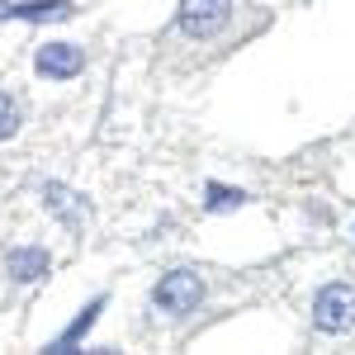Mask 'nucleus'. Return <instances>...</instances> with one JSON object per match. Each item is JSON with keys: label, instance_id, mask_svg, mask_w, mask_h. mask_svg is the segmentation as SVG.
Wrapping results in <instances>:
<instances>
[{"label": "nucleus", "instance_id": "obj_1", "mask_svg": "<svg viewBox=\"0 0 355 355\" xmlns=\"http://www.w3.org/2000/svg\"><path fill=\"white\" fill-rule=\"evenodd\" d=\"M199 299H204V279H199L194 270L166 275L162 284L152 289V303H157L162 313H171V318H185V313H194V308H199Z\"/></svg>", "mask_w": 355, "mask_h": 355}, {"label": "nucleus", "instance_id": "obj_2", "mask_svg": "<svg viewBox=\"0 0 355 355\" xmlns=\"http://www.w3.org/2000/svg\"><path fill=\"white\" fill-rule=\"evenodd\" d=\"M232 19V0H185L180 5V28L185 38H214Z\"/></svg>", "mask_w": 355, "mask_h": 355}, {"label": "nucleus", "instance_id": "obj_3", "mask_svg": "<svg viewBox=\"0 0 355 355\" xmlns=\"http://www.w3.org/2000/svg\"><path fill=\"white\" fill-rule=\"evenodd\" d=\"M313 322L322 331H351L355 327V294L346 284H327L313 299Z\"/></svg>", "mask_w": 355, "mask_h": 355}, {"label": "nucleus", "instance_id": "obj_4", "mask_svg": "<svg viewBox=\"0 0 355 355\" xmlns=\"http://www.w3.org/2000/svg\"><path fill=\"white\" fill-rule=\"evenodd\" d=\"M38 76H53V81H71L76 71L85 67V53L76 43H48V48H38Z\"/></svg>", "mask_w": 355, "mask_h": 355}, {"label": "nucleus", "instance_id": "obj_5", "mask_svg": "<svg viewBox=\"0 0 355 355\" xmlns=\"http://www.w3.org/2000/svg\"><path fill=\"white\" fill-rule=\"evenodd\" d=\"M71 15H76V5H71V0H28V5H10V0H0V19L62 24V19H71Z\"/></svg>", "mask_w": 355, "mask_h": 355}, {"label": "nucleus", "instance_id": "obj_6", "mask_svg": "<svg viewBox=\"0 0 355 355\" xmlns=\"http://www.w3.org/2000/svg\"><path fill=\"white\" fill-rule=\"evenodd\" d=\"M43 204H48L67 227H81V223H85V199H81V194H71L67 185H43Z\"/></svg>", "mask_w": 355, "mask_h": 355}, {"label": "nucleus", "instance_id": "obj_7", "mask_svg": "<svg viewBox=\"0 0 355 355\" xmlns=\"http://www.w3.org/2000/svg\"><path fill=\"white\" fill-rule=\"evenodd\" d=\"M48 251H38V246H15L10 256H5V270L15 275V279H38V275H48Z\"/></svg>", "mask_w": 355, "mask_h": 355}, {"label": "nucleus", "instance_id": "obj_8", "mask_svg": "<svg viewBox=\"0 0 355 355\" xmlns=\"http://www.w3.org/2000/svg\"><path fill=\"white\" fill-rule=\"evenodd\" d=\"M100 308H105V299H95V303H90V308H85L81 318H76V322H71V327H67V331H62V336H57V351H71V346H76V341H81L85 331L95 327V318H100Z\"/></svg>", "mask_w": 355, "mask_h": 355}, {"label": "nucleus", "instance_id": "obj_9", "mask_svg": "<svg viewBox=\"0 0 355 355\" xmlns=\"http://www.w3.org/2000/svg\"><path fill=\"white\" fill-rule=\"evenodd\" d=\"M246 194L242 190H227V185H209V214H232V209H242Z\"/></svg>", "mask_w": 355, "mask_h": 355}, {"label": "nucleus", "instance_id": "obj_10", "mask_svg": "<svg viewBox=\"0 0 355 355\" xmlns=\"http://www.w3.org/2000/svg\"><path fill=\"white\" fill-rule=\"evenodd\" d=\"M15 128H19V105L0 90V137H15Z\"/></svg>", "mask_w": 355, "mask_h": 355}]
</instances>
